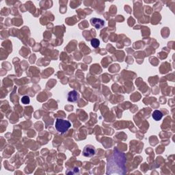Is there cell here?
Listing matches in <instances>:
<instances>
[{"mask_svg":"<svg viewBox=\"0 0 175 175\" xmlns=\"http://www.w3.org/2000/svg\"><path fill=\"white\" fill-rule=\"evenodd\" d=\"M152 116L153 118V119L155 120H160L163 117V114L159 110H155L153 112V113L152 114Z\"/></svg>","mask_w":175,"mask_h":175,"instance_id":"6","label":"cell"},{"mask_svg":"<svg viewBox=\"0 0 175 175\" xmlns=\"http://www.w3.org/2000/svg\"><path fill=\"white\" fill-rule=\"evenodd\" d=\"M21 101L23 103V104L24 105H28L29 104V103H30V99H29V97L28 96H24L22 97L21 100Z\"/></svg>","mask_w":175,"mask_h":175,"instance_id":"8","label":"cell"},{"mask_svg":"<svg viewBox=\"0 0 175 175\" xmlns=\"http://www.w3.org/2000/svg\"><path fill=\"white\" fill-rule=\"evenodd\" d=\"M126 158L123 153L114 150L113 155L108 160L107 174L114 173L125 174Z\"/></svg>","mask_w":175,"mask_h":175,"instance_id":"1","label":"cell"},{"mask_svg":"<svg viewBox=\"0 0 175 175\" xmlns=\"http://www.w3.org/2000/svg\"><path fill=\"white\" fill-rule=\"evenodd\" d=\"M67 99L68 101L69 102H76L77 101H78L79 99V94L75 90H72L69 92V94H68Z\"/></svg>","mask_w":175,"mask_h":175,"instance_id":"5","label":"cell"},{"mask_svg":"<svg viewBox=\"0 0 175 175\" xmlns=\"http://www.w3.org/2000/svg\"><path fill=\"white\" fill-rule=\"evenodd\" d=\"M90 23L92 25L94 26V28H96L97 29L102 28L105 25L104 21L101 19H97V18H93V19H91Z\"/></svg>","mask_w":175,"mask_h":175,"instance_id":"4","label":"cell"},{"mask_svg":"<svg viewBox=\"0 0 175 175\" xmlns=\"http://www.w3.org/2000/svg\"><path fill=\"white\" fill-rule=\"evenodd\" d=\"M96 153L95 149L91 145H87L84 147V150H83V155L86 158H90V157L93 156Z\"/></svg>","mask_w":175,"mask_h":175,"instance_id":"3","label":"cell"},{"mask_svg":"<svg viewBox=\"0 0 175 175\" xmlns=\"http://www.w3.org/2000/svg\"><path fill=\"white\" fill-rule=\"evenodd\" d=\"M71 127V124L69 121L62 119V118H58L55 122V129L59 133H64L68 131Z\"/></svg>","mask_w":175,"mask_h":175,"instance_id":"2","label":"cell"},{"mask_svg":"<svg viewBox=\"0 0 175 175\" xmlns=\"http://www.w3.org/2000/svg\"><path fill=\"white\" fill-rule=\"evenodd\" d=\"M91 45L93 46L94 48H97V47L100 45V41L97 39V38H93V39L91 40Z\"/></svg>","mask_w":175,"mask_h":175,"instance_id":"7","label":"cell"}]
</instances>
